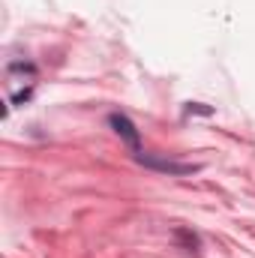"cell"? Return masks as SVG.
Wrapping results in <instances>:
<instances>
[{"instance_id":"obj_1","label":"cell","mask_w":255,"mask_h":258,"mask_svg":"<svg viewBox=\"0 0 255 258\" xmlns=\"http://www.w3.org/2000/svg\"><path fill=\"white\" fill-rule=\"evenodd\" d=\"M135 162L144 165V168H153V171H165V174H174V177H186V174H195L201 171V165L195 162H174V159H159V156H147L144 150L135 153Z\"/></svg>"},{"instance_id":"obj_2","label":"cell","mask_w":255,"mask_h":258,"mask_svg":"<svg viewBox=\"0 0 255 258\" xmlns=\"http://www.w3.org/2000/svg\"><path fill=\"white\" fill-rule=\"evenodd\" d=\"M108 126L120 135V141H123L129 150H132V156H135V153H141V132H138V126L129 120L126 114L111 111V114H108Z\"/></svg>"},{"instance_id":"obj_3","label":"cell","mask_w":255,"mask_h":258,"mask_svg":"<svg viewBox=\"0 0 255 258\" xmlns=\"http://www.w3.org/2000/svg\"><path fill=\"white\" fill-rule=\"evenodd\" d=\"M174 237H177V243H183V246H186V252H198V249H201L198 234L189 231V228H174Z\"/></svg>"},{"instance_id":"obj_4","label":"cell","mask_w":255,"mask_h":258,"mask_svg":"<svg viewBox=\"0 0 255 258\" xmlns=\"http://www.w3.org/2000/svg\"><path fill=\"white\" fill-rule=\"evenodd\" d=\"M186 114H204V117H210L213 108L210 105H201V102H186Z\"/></svg>"},{"instance_id":"obj_5","label":"cell","mask_w":255,"mask_h":258,"mask_svg":"<svg viewBox=\"0 0 255 258\" xmlns=\"http://www.w3.org/2000/svg\"><path fill=\"white\" fill-rule=\"evenodd\" d=\"M30 96H33V87H27V90H21V93H15V99H12V102H27Z\"/></svg>"}]
</instances>
